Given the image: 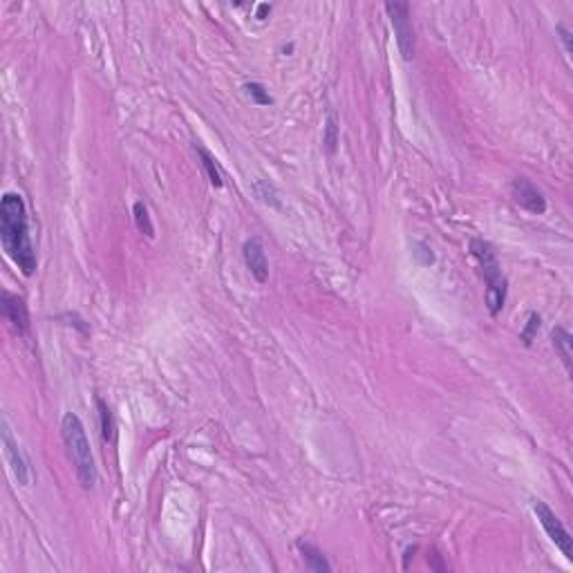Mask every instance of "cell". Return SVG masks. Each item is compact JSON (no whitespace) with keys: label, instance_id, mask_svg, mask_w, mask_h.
<instances>
[{"label":"cell","instance_id":"2e32d148","mask_svg":"<svg viewBox=\"0 0 573 573\" xmlns=\"http://www.w3.org/2000/svg\"><path fill=\"white\" fill-rule=\"evenodd\" d=\"M244 92L249 94V97L257 103V106H271V103H273V97H271L269 90H266L262 83H255V81L253 83H246L244 85Z\"/></svg>","mask_w":573,"mask_h":573},{"label":"cell","instance_id":"30bf717a","mask_svg":"<svg viewBox=\"0 0 573 573\" xmlns=\"http://www.w3.org/2000/svg\"><path fill=\"white\" fill-rule=\"evenodd\" d=\"M295 547H298L300 556H302L304 565H307L309 571H316V573H329L331 571L329 560L325 558V553L316 547V544H311L307 540H298Z\"/></svg>","mask_w":573,"mask_h":573},{"label":"cell","instance_id":"9c48e42d","mask_svg":"<svg viewBox=\"0 0 573 573\" xmlns=\"http://www.w3.org/2000/svg\"><path fill=\"white\" fill-rule=\"evenodd\" d=\"M0 304H3V316L12 322V327L18 334H27L30 329V313H27V304L21 295H16L12 291H3V298H0Z\"/></svg>","mask_w":573,"mask_h":573},{"label":"cell","instance_id":"4fadbf2b","mask_svg":"<svg viewBox=\"0 0 573 573\" xmlns=\"http://www.w3.org/2000/svg\"><path fill=\"white\" fill-rule=\"evenodd\" d=\"M97 408H99V424H101V435H103V442H114V437H117V426H114V417H112V410L108 408V403L103 399H97Z\"/></svg>","mask_w":573,"mask_h":573},{"label":"cell","instance_id":"d6986e66","mask_svg":"<svg viewBox=\"0 0 573 573\" xmlns=\"http://www.w3.org/2000/svg\"><path fill=\"white\" fill-rule=\"evenodd\" d=\"M540 325H542L540 313H531L529 320H527V327H524V331H522V340H524V345H531L533 338H536V334L540 331Z\"/></svg>","mask_w":573,"mask_h":573},{"label":"cell","instance_id":"9a60e30c","mask_svg":"<svg viewBox=\"0 0 573 573\" xmlns=\"http://www.w3.org/2000/svg\"><path fill=\"white\" fill-rule=\"evenodd\" d=\"M253 193H255V197H257V199H260V202L269 204V206H273V208H280L278 193H275V188L269 184V181H264V179H255V181H253Z\"/></svg>","mask_w":573,"mask_h":573},{"label":"cell","instance_id":"8fae6325","mask_svg":"<svg viewBox=\"0 0 573 573\" xmlns=\"http://www.w3.org/2000/svg\"><path fill=\"white\" fill-rule=\"evenodd\" d=\"M553 347H556V352L560 354L562 363H565V367L567 372H571V358H573V338H571V334L565 329V327H556L553 329Z\"/></svg>","mask_w":573,"mask_h":573},{"label":"cell","instance_id":"3957f363","mask_svg":"<svg viewBox=\"0 0 573 573\" xmlns=\"http://www.w3.org/2000/svg\"><path fill=\"white\" fill-rule=\"evenodd\" d=\"M471 253L482 266V275L486 280V304H489V311L493 316H498L506 302V293H509V282H506L504 273L500 269V260L495 255L493 246L486 240H480V237H473L471 240Z\"/></svg>","mask_w":573,"mask_h":573},{"label":"cell","instance_id":"ac0fdd59","mask_svg":"<svg viewBox=\"0 0 573 573\" xmlns=\"http://www.w3.org/2000/svg\"><path fill=\"white\" fill-rule=\"evenodd\" d=\"M412 255H415V260L421 264V266H428V264L435 262V253H433V249H430L426 242H415L412 244Z\"/></svg>","mask_w":573,"mask_h":573},{"label":"cell","instance_id":"5b68a950","mask_svg":"<svg viewBox=\"0 0 573 573\" xmlns=\"http://www.w3.org/2000/svg\"><path fill=\"white\" fill-rule=\"evenodd\" d=\"M533 513L538 515V522L542 524V529L547 531V536L551 538V542L556 544V547L562 551V556H565L571 562L573 560V538L569 536V531L565 529V524L558 520V515L553 513L542 500L533 502Z\"/></svg>","mask_w":573,"mask_h":573},{"label":"cell","instance_id":"44dd1931","mask_svg":"<svg viewBox=\"0 0 573 573\" xmlns=\"http://www.w3.org/2000/svg\"><path fill=\"white\" fill-rule=\"evenodd\" d=\"M266 14H271V5H264V3H262V5H257V14H255L257 21H264Z\"/></svg>","mask_w":573,"mask_h":573},{"label":"cell","instance_id":"7c38bea8","mask_svg":"<svg viewBox=\"0 0 573 573\" xmlns=\"http://www.w3.org/2000/svg\"><path fill=\"white\" fill-rule=\"evenodd\" d=\"M195 152L199 155V159H202V166H204L206 175H208V181H211L215 188H222L224 181H222V173H219V168L215 164V157L204 146H199V143H195Z\"/></svg>","mask_w":573,"mask_h":573},{"label":"cell","instance_id":"e0dca14e","mask_svg":"<svg viewBox=\"0 0 573 573\" xmlns=\"http://www.w3.org/2000/svg\"><path fill=\"white\" fill-rule=\"evenodd\" d=\"M322 143L327 146V152H336V143H338V126L334 117L329 114L327 123H325V135H322Z\"/></svg>","mask_w":573,"mask_h":573},{"label":"cell","instance_id":"ffe728a7","mask_svg":"<svg viewBox=\"0 0 573 573\" xmlns=\"http://www.w3.org/2000/svg\"><path fill=\"white\" fill-rule=\"evenodd\" d=\"M558 34H560L562 43H565V50H567V54H569V52H571V32L567 30L565 25H558Z\"/></svg>","mask_w":573,"mask_h":573},{"label":"cell","instance_id":"52a82bcc","mask_svg":"<svg viewBox=\"0 0 573 573\" xmlns=\"http://www.w3.org/2000/svg\"><path fill=\"white\" fill-rule=\"evenodd\" d=\"M511 197L515 204H520L524 211L533 215H542L547 211V197L542 195V190L529 181L527 177H515L511 184Z\"/></svg>","mask_w":573,"mask_h":573},{"label":"cell","instance_id":"ba28073f","mask_svg":"<svg viewBox=\"0 0 573 573\" xmlns=\"http://www.w3.org/2000/svg\"><path fill=\"white\" fill-rule=\"evenodd\" d=\"M242 255H244V264L246 269L251 271L253 278L264 284L269 280V260H266V253H264V246L260 242V237H251V240H246L244 246H242Z\"/></svg>","mask_w":573,"mask_h":573},{"label":"cell","instance_id":"5bb4252c","mask_svg":"<svg viewBox=\"0 0 573 573\" xmlns=\"http://www.w3.org/2000/svg\"><path fill=\"white\" fill-rule=\"evenodd\" d=\"M132 217H135V224L139 231L146 235V237H155V226H152V219H150V213H148V206L141 202H135L132 206Z\"/></svg>","mask_w":573,"mask_h":573},{"label":"cell","instance_id":"6da1fadb","mask_svg":"<svg viewBox=\"0 0 573 573\" xmlns=\"http://www.w3.org/2000/svg\"><path fill=\"white\" fill-rule=\"evenodd\" d=\"M0 240L5 253L25 275L36 271V251L30 240L25 199L18 193H5L0 199Z\"/></svg>","mask_w":573,"mask_h":573},{"label":"cell","instance_id":"8992f818","mask_svg":"<svg viewBox=\"0 0 573 573\" xmlns=\"http://www.w3.org/2000/svg\"><path fill=\"white\" fill-rule=\"evenodd\" d=\"M3 448H5V457H7L9 468H12V473L16 477V482L21 486H30V482H32L30 462H27L23 448L18 446L16 437L12 435V428H9L7 419H3Z\"/></svg>","mask_w":573,"mask_h":573},{"label":"cell","instance_id":"7a4b0ae2","mask_svg":"<svg viewBox=\"0 0 573 573\" xmlns=\"http://www.w3.org/2000/svg\"><path fill=\"white\" fill-rule=\"evenodd\" d=\"M61 437H63L65 448H68L70 460L74 464L76 480H79V484L85 491H92L94 484H97V464H94L92 448L88 442V435H85L83 421L74 412L63 415Z\"/></svg>","mask_w":573,"mask_h":573},{"label":"cell","instance_id":"277c9868","mask_svg":"<svg viewBox=\"0 0 573 573\" xmlns=\"http://www.w3.org/2000/svg\"><path fill=\"white\" fill-rule=\"evenodd\" d=\"M385 12L390 16V23H392L401 56H403V61H412L415 52H417V38H415L412 21H410V5L408 3H385Z\"/></svg>","mask_w":573,"mask_h":573}]
</instances>
